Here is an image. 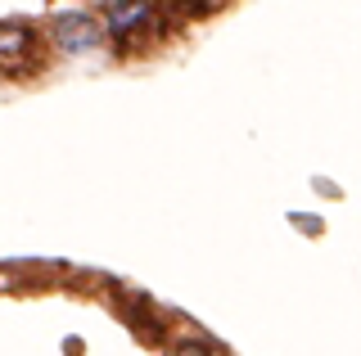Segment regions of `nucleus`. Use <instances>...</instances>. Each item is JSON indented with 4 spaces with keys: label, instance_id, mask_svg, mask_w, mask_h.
<instances>
[{
    "label": "nucleus",
    "instance_id": "f03ea898",
    "mask_svg": "<svg viewBox=\"0 0 361 356\" xmlns=\"http://www.w3.org/2000/svg\"><path fill=\"white\" fill-rule=\"evenodd\" d=\"M32 46H37V37H32L27 23H14V18H0V68L14 72L23 63L32 59Z\"/></svg>",
    "mask_w": 361,
    "mask_h": 356
},
{
    "label": "nucleus",
    "instance_id": "f257e3e1",
    "mask_svg": "<svg viewBox=\"0 0 361 356\" xmlns=\"http://www.w3.org/2000/svg\"><path fill=\"white\" fill-rule=\"evenodd\" d=\"M99 18L82 14V9H73V14H59L54 18V46L63 54H82V50H95L99 46Z\"/></svg>",
    "mask_w": 361,
    "mask_h": 356
},
{
    "label": "nucleus",
    "instance_id": "20e7f679",
    "mask_svg": "<svg viewBox=\"0 0 361 356\" xmlns=\"http://www.w3.org/2000/svg\"><path fill=\"white\" fill-rule=\"evenodd\" d=\"M176 356H212V352H208V343H180Z\"/></svg>",
    "mask_w": 361,
    "mask_h": 356
},
{
    "label": "nucleus",
    "instance_id": "7ed1b4c3",
    "mask_svg": "<svg viewBox=\"0 0 361 356\" xmlns=\"http://www.w3.org/2000/svg\"><path fill=\"white\" fill-rule=\"evenodd\" d=\"M149 18H154V5H122V0H113L104 9V27H109V37H118V41H127L131 32H140Z\"/></svg>",
    "mask_w": 361,
    "mask_h": 356
}]
</instances>
